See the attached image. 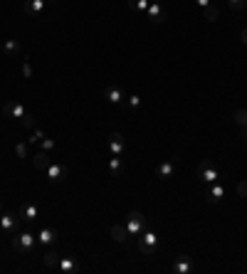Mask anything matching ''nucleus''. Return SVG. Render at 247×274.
Listing matches in <instances>:
<instances>
[{"label": "nucleus", "mask_w": 247, "mask_h": 274, "mask_svg": "<svg viewBox=\"0 0 247 274\" xmlns=\"http://www.w3.org/2000/svg\"><path fill=\"white\" fill-rule=\"evenodd\" d=\"M60 259H62V257H60L57 252H42V262H45L47 269H57V267H60Z\"/></svg>", "instance_id": "20"}, {"label": "nucleus", "mask_w": 247, "mask_h": 274, "mask_svg": "<svg viewBox=\"0 0 247 274\" xmlns=\"http://www.w3.org/2000/svg\"><path fill=\"white\" fill-rule=\"evenodd\" d=\"M121 171H124V161H121V156H111V158H109V173L116 178V175H121Z\"/></svg>", "instance_id": "21"}, {"label": "nucleus", "mask_w": 247, "mask_h": 274, "mask_svg": "<svg viewBox=\"0 0 247 274\" xmlns=\"http://www.w3.org/2000/svg\"><path fill=\"white\" fill-rule=\"evenodd\" d=\"M227 5H230L232 10H245V8H247V0H227Z\"/></svg>", "instance_id": "27"}, {"label": "nucleus", "mask_w": 247, "mask_h": 274, "mask_svg": "<svg viewBox=\"0 0 247 274\" xmlns=\"http://www.w3.org/2000/svg\"><path fill=\"white\" fill-rule=\"evenodd\" d=\"M0 50H3V45H0Z\"/></svg>", "instance_id": "39"}, {"label": "nucleus", "mask_w": 247, "mask_h": 274, "mask_svg": "<svg viewBox=\"0 0 247 274\" xmlns=\"http://www.w3.org/2000/svg\"><path fill=\"white\" fill-rule=\"evenodd\" d=\"M37 242H40L42 247H50V244L57 242V232H55L52 227H42V230L37 232Z\"/></svg>", "instance_id": "16"}, {"label": "nucleus", "mask_w": 247, "mask_h": 274, "mask_svg": "<svg viewBox=\"0 0 247 274\" xmlns=\"http://www.w3.org/2000/svg\"><path fill=\"white\" fill-rule=\"evenodd\" d=\"M15 153H18L20 158H28V146H25V143H18V146H15Z\"/></svg>", "instance_id": "32"}, {"label": "nucleus", "mask_w": 247, "mask_h": 274, "mask_svg": "<svg viewBox=\"0 0 247 274\" xmlns=\"http://www.w3.org/2000/svg\"><path fill=\"white\" fill-rule=\"evenodd\" d=\"M146 18H148L151 23H166V10H163V5H161V3H151L148 10H146Z\"/></svg>", "instance_id": "10"}, {"label": "nucleus", "mask_w": 247, "mask_h": 274, "mask_svg": "<svg viewBox=\"0 0 247 274\" xmlns=\"http://www.w3.org/2000/svg\"><path fill=\"white\" fill-rule=\"evenodd\" d=\"M23 74H25V79H30L33 77V65H30V60L25 57V62H23Z\"/></svg>", "instance_id": "29"}, {"label": "nucleus", "mask_w": 247, "mask_h": 274, "mask_svg": "<svg viewBox=\"0 0 247 274\" xmlns=\"http://www.w3.org/2000/svg\"><path fill=\"white\" fill-rule=\"evenodd\" d=\"M111 240L119 242V244H124V242L129 240V230H126V225H114V227H111Z\"/></svg>", "instance_id": "19"}, {"label": "nucleus", "mask_w": 247, "mask_h": 274, "mask_svg": "<svg viewBox=\"0 0 247 274\" xmlns=\"http://www.w3.org/2000/svg\"><path fill=\"white\" fill-rule=\"evenodd\" d=\"M40 148H42V151H47V153H50V151H55V141H52V138H47V136H45V138H42V141H40Z\"/></svg>", "instance_id": "28"}, {"label": "nucleus", "mask_w": 247, "mask_h": 274, "mask_svg": "<svg viewBox=\"0 0 247 274\" xmlns=\"http://www.w3.org/2000/svg\"><path fill=\"white\" fill-rule=\"evenodd\" d=\"M240 129H242V138L247 141V124H245V126H240Z\"/></svg>", "instance_id": "36"}, {"label": "nucleus", "mask_w": 247, "mask_h": 274, "mask_svg": "<svg viewBox=\"0 0 247 274\" xmlns=\"http://www.w3.org/2000/svg\"><path fill=\"white\" fill-rule=\"evenodd\" d=\"M205 198H208V203H210V205H215V203H220V200L225 198V188H222L220 183H212V185L208 188Z\"/></svg>", "instance_id": "15"}, {"label": "nucleus", "mask_w": 247, "mask_h": 274, "mask_svg": "<svg viewBox=\"0 0 247 274\" xmlns=\"http://www.w3.org/2000/svg\"><path fill=\"white\" fill-rule=\"evenodd\" d=\"M104 99H106L109 104H124L126 97H124V89H121V87H114V84H111V87L104 89Z\"/></svg>", "instance_id": "11"}, {"label": "nucleus", "mask_w": 247, "mask_h": 274, "mask_svg": "<svg viewBox=\"0 0 247 274\" xmlns=\"http://www.w3.org/2000/svg\"><path fill=\"white\" fill-rule=\"evenodd\" d=\"M203 18L208 20V23H217L220 20V10H217V5H208V8H203Z\"/></svg>", "instance_id": "22"}, {"label": "nucleus", "mask_w": 247, "mask_h": 274, "mask_svg": "<svg viewBox=\"0 0 247 274\" xmlns=\"http://www.w3.org/2000/svg\"><path fill=\"white\" fill-rule=\"evenodd\" d=\"M151 3H161V0H151Z\"/></svg>", "instance_id": "37"}, {"label": "nucleus", "mask_w": 247, "mask_h": 274, "mask_svg": "<svg viewBox=\"0 0 247 274\" xmlns=\"http://www.w3.org/2000/svg\"><path fill=\"white\" fill-rule=\"evenodd\" d=\"M195 173H198V178H200L203 183H208V185L220 183V171H217V166L210 163V161H203V163L195 168Z\"/></svg>", "instance_id": "4"}, {"label": "nucleus", "mask_w": 247, "mask_h": 274, "mask_svg": "<svg viewBox=\"0 0 247 274\" xmlns=\"http://www.w3.org/2000/svg\"><path fill=\"white\" fill-rule=\"evenodd\" d=\"M126 102H129V106H131V109H139V106H141V97H136V94H134V97H129Z\"/></svg>", "instance_id": "31"}, {"label": "nucleus", "mask_w": 247, "mask_h": 274, "mask_svg": "<svg viewBox=\"0 0 247 274\" xmlns=\"http://www.w3.org/2000/svg\"><path fill=\"white\" fill-rule=\"evenodd\" d=\"M47 173V178L52 180V183H62V180H67V168H65V163H50V168L45 171Z\"/></svg>", "instance_id": "7"}, {"label": "nucleus", "mask_w": 247, "mask_h": 274, "mask_svg": "<svg viewBox=\"0 0 247 274\" xmlns=\"http://www.w3.org/2000/svg\"><path fill=\"white\" fill-rule=\"evenodd\" d=\"M3 52H8V55H18V52H20V45H18L15 40H5V45H3Z\"/></svg>", "instance_id": "25"}, {"label": "nucleus", "mask_w": 247, "mask_h": 274, "mask_svg": "<svg viewBox=\"0 0 247 274\" xmlns=\"http://www.w3.org/2000/svg\"><path fill=\"white\" fill-rule=\"evenodd\" d=\"M146 227H148L146 215H143V212H139V210H131V212H129V217H126L129 237H139V235H141V230H146Z\"/></svg>", "instance_id": "3"}, {"label": "nucleus", "mask_w": 247, "mask_h": 274, "mask_svg": "<svg viewBox=\"0 0 247 274\" xmlns=\"http://www.w3.org/2000/svg\"><path fill=\"white\" fill-rule=\"evenodd\" d=\"M18 225H20V215L15 212H0V227L5 235H18Z\"/></svg>", "instance_id": "5"}, {"label": "nucleus", "mask_w": 247, "mask_h": 274, "mask_svg": "<svg viewBox=\"0 0 247 274\" xmlns=\"http://www.w3.org/2000/svg\"><path fill=\"white\" fill-rule=\"evenodd\" d=\"M124 148H126L124 136H121L119 131H114V134L109 136V153H111V156H121V153H124Z\"/></svg>", "instance_id": "9"}, {"label": "nucleus", "mask_w": 247, "mask_h": 274, "mask_svg": "<svg viewBox=\"0 0 247 274\" xmlns=\"http://www.w3.org/2000/svg\"><path fill=\"white\" fill-rule=\"evenodd\" d=\"M3 114H5V116H13V119H23L28 111H25V106H23L20 102L13 99V102H8V104L3 106Z\"/></svg>", "instance_id": "12"}, {"label": "nucleus", "mask_w": 247, "mask_h": 274, "mask_svg": "<svg viewBox=\"0 0 247 274\" xmlns=\"http://www.w3.org/2000/svg\"><path fill=\"white\" fill-rule=\"evenodd\" d=\"M173 272H176V274H190V272H195V262H193V257H188V254H178L176 262H173Z\"/></svg>", "instance_id": "6"}, {"label": "nucleus", "mask_w": 247, "mask_h": 274, "mask_svg": "<svg viewBox=\"0 0 247 274\" xmlns=\"http://www.w3.org/2000/svg\"><path fill=\"white\" fill-rule=\"evenodd\" d=\"M45 3L47 0H25V13L30 18H40L45 13Z\"/></svg>", "instance_id": "13"}, {"label": "nucleus", "mask_w": 247, "mask_h": 274, "mask_svg": "<svg viewBox=\"0 0 247 274\" xmlns=\"http://www.w3.org/2000/svg\"><path fill=\"white\" fill-rule=\"evenodd\" d=\"M50 163H52V158L47 156V151H40V153L33 158V166H35L37 171H47V168H50Z\"/></svg>", "instance_id": "18"}, {"label": "nucleus", "mask_w": 247, "mask_h": 274, "mask_svg": "<svg viewBox=\"0 0 247 274\" xmlns=\"http://www.w3.org/2000/svg\"><path fill=\"white\" fill-rule=\"evenodd\" d=\"M235 190H237V195H240V198H247V180L237 183V188H235Z\"/></svg>", "instance_id": "30"}, {"label": "nucleus", "mask_w": 247, "mask_h": 274, "mask_svg": "<svg viewBox=\"0 0 247 274\" xmlns=\"http://www.w3.org/2000/svg\"><path fill=\"white\" fill-rule=\"evenodd\" d=\"M35 244H37V237L33 232H20L13 237V249L18 254H33L35 252Z\"/></svg>", "instance_id": "2"}, {"label": "nucleus", "mask_w": 247, "mask_h": 274, "mask_svg": "<svg viewBox=\"0 0 247 274\" xmlns=\"http://www.w3.org/2000/svg\"><path fill=\"white\" fill-rule=\"evenodd\" d=\"M42 138H45V134H42V131H37V129H35V131H33V138H30V143H40V141H42Z\"/></svg>", "instance_id": "33"}, {"label": "nucleus", "mask_w": 247, "mask_h": 274, "mask_svg": "<svg viewBox=\"0 0 247 274\" xmlns=\"http://www.w3.org/2000/svg\"><path fill=\"white\" fill-rule=\"evenodd\" d=\"M18 215H20V220H25V222H35V220L40 217V207H37L35 203H23L20 210H18Z\"/></svg>", "instance_id": "8"}, {"label": "nucleus", "mask_w": 247, "mask_h": 274, "mask_svg": "<svg viewBox=\"0 0 247 274\" xmlns=\"http://www.w3.org/2000/svg\"><path fill=\"white\" fill-rule=\"evenodd\" d=\"M232 119H235L237 126H245V124H247V109H235Z\"/></svg>", "instance_id": "24"}, {"label": "nucleus", "mask_w": 247, "mask_h": 274, "mask_svg": "<svg viewBox=\"0 0 247 274\" xmlns=\"http://www.w3.org/2000/svg\"><path fill=\"white\" fill-rule=\"evenodd\" d=\"M129 5H131L134 10H139V13H146L148 5H151V0H129Z\"/></svg>", "instance_id": "23"}, {"label": "nucleus", "mask_w": 247, "mask_h": 274, "mask_svg": "<svg viewBox=\"0 0 247 274\" xmlns=\"http://www.w3.org/2000/svg\"><path fill=\"white\" fill-rule=\"evenodd\" d=\"M173 173H176V158H171V161H163V163L156 168V175H158L161 180H168V178H173Z\"/></svg>", "instance_id": "14"}, {"label": "nucleus", "mask_w": 247, "mask_h": 274, "mask_svg": "<svg viewBox=\"0 0 247 274\" xmlns=\"http://www.w3.org/2000/svg\"><path fill=\"white\" fill-rule=\"evenodd\" d=\"M60 269H62L65 274H77L82 267H79V262H77L74 257H62V259H60Z\"/></svg>", "instance_id": "17"}, {"label": "nucleus", "mask_w": 247, "mask_h": 274, "mask_svg": "<svg viewBox=\"0 0 247 274\" xmlns=\"http://www.w3.org/2000/svg\"><path fill=\"white\" fill-rule=\"evenodd\" d=\"M195 3H198V5H200V8H208V5H210V3H212V0H195Z\"/></svg>", "instance_id": "35"}, {"label": "nucleus", "mask_w": 247, "mask_h": 274, "mask_svg": "<svg viewBox=\"0 0 247 274\" xmlns=\"http://www.w3.org/2000/svg\"><path fill=\"white\" fill-rule=\"evenodd\" d=\"M47 3H55V0H47Z\"/></svg>", "instance_id": "38"}, {"label": "nucleus", "mask_w": 247, "mask_h": 274, "mask_svg": "<svg viewBox=\"0 0 247 274\" xmlns=\"http://www.w3.org/2000/svg\"><path fill=\"white\" fill-rule=\"evenodd\" d=\"M240 40H242V45H247V28H242V33H240Z\"/></svg>", "instance_id": "34"}, {"label": "nucleus", "mask_w": 247, "mask_h": 274, "mask_svg": "<svg viewBox=\"0 0 247 274\" xmlns=\"http://www.w3.org/2000/svg\"><path fill=\"white\" fill-rule=\"evenodd\" d=\"M20 124H23V129H35V116H33V114H25V116L20 119Z\"/></svg>", "instance_id": "26"}, {"label": "nucleus", "mask_w": 247, "mask_h": 274, "mask_svg": "<svg viewBox=\"0 0 247 274\" xmlns=\"http://www.w3.org/2000/svg\"><path fill=\"white\" fill-rule=\"evenodd\" d=\"M136 247H139L143 254H156V249H158V235H156L151 227L141 230V235L136 237Z\"/></svg>", "instance_id": "1"}]
</instances>
